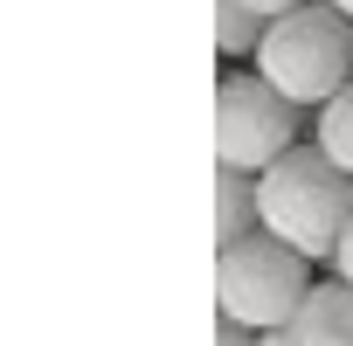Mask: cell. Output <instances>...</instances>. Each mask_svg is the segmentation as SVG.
I'll return each mask as SVG.
<instances>
[{
	"label": "cell",
	"mask_w": 353,
	"mask_h": 346,
	"mask_svg": "<svg viewBox=\"0 0 353 346\" xmlns=\"http://www.w3.org/2000/svg\"><path fill=\"white\" fill-rule=\"evenodd\" d=\"M263 28H270V21L250 8V0H215V49H222V56H236V63L256 56Z\"/></svg>",
	"instance_id": "cell-8"
},
{
	"label": "cell",
	"mask_w": 353,
	"mask_h": 346,
	"mask_svg": "<svg viewBox=\"0 0 353 346\" xmlns=\"http://www.w3.org/2000/svg\"><path fill=\"white\" fill-rule=\"evenodd\" d=\"M250 63H256L291 104L319 111V104L353 77V21H346L339 8H325V0H305V8H291V14H277V21L263 28V42H256Z\"/></svg>",
	"instance_id": "cell-2"
},
{
	"label": "cell",
	"mask_w": 353,
	"mask_h": 346,
	"mask_svg": "<svg viewBox=\"0 0 353 346\" xmlns=\"http://www.w3.org/2000/svg\"><path fill=\"white\" fill-rule=\"evenodd\" d=\"M312 139L325 145V159H339L346 173H353V77L319 104V125H312Z\"/></svg>",
	"instance_id": "cell-7"
},
{
	"label": "cell",
	"mask_w": 353,
	"mask_h": 346,
	"mask_svg": "<svg viewBox=\"0 0 353 346\" xmlns=\"http://www.w3.org/2000/svg\"><path fill=\"white\" fill-rule=\"evenodd\" d=\"M298 118L305 104H291L263 70H229L215 83V166L263 173L270 159L298 145Z\"/></svg>",
	"instance_id": "cell-4"
},
{
	"label": "cell",
	"mask_w": 353,
	"mask_h": 346,
	"mask_svg": "<svg viewBox=\"0 0 353 346\" xmlns=\"http://www.w3.org/2000/svg\"><path fill=\"white\" fill-rule=\"evenodd\" d=\"M291 332H298V346H353V284L346 277L312 284L305 305L291 312Z\"/></svg>",
	"instance_id": "cell-5"
},
{
	"label": "cell",
	"mask_w": 353,
	"mask_h": 346,
	"mask_svg": "<svg viewBox=\"0 0 353 346\" xmlns=\"http://www.w3.org/2000/svg\"><path fill=\"white\" fill-rule=\"evenodd\" d=\"M250 229H263V215H256V173L222 166L215 173V250L222 243H243Z\"/></svg>",
	"instance_id": "cell-6"
},
{
	"label": "cell",
	"mask_w": 353,
	"mask_h": 346,
	"mask_svg": "<svg viewBox=\"0 0 353 346\" xmlns=\"http://www.w3.org/2000/svg\"><path fill=\"white\" fill-rule=\"evenodd\" d=\"M312 291V256H298L291 243H277L270 229H250L243 243L215 250V312L243 318V325H291V312Z\"/></svg>",
	"instance_id": "cell-3"
},
{
	"label": "cell",
	"mask_w": 353,
	"mask_h": 346,
	"mask_svg": "<svg viewBox=\"0 0 353 346\" xmlns=\"http://www.w3.org/2000/svg\"><path fill=\"white\" fill-rule=\"evenodd\" d=\"M325 8H339V14H346V21H353V0H325Z\"/></svg>",
	"instance_id": "cell-13"
},
{
	"label": "cell",
	"mask_w": 353,
	"mask_h": 346,
	"mask_svg": "<svg viewBox=\"0 0 353 346\" xmlns=\"http://www.w3.org/2000/svg\"><path fill=\"white\" fill-rule=\"evenodd\" d=\"M325 270L353 284V222H346V236H339V250H332V263H325Z\"/></svg>",
	"instance_id": "cell-10"
},
{
	"label": "cell",
	"mask_w": 353,
	"mask_h": 346,
	"mask_svg": "<svg viewBox=\"0 0 353 346\" xmlns=\"http://www.w3.org/2000/svg\"><path fill=\"white\" fill-rule=\"evenodd\" d=\"M256 346H298V332H291V325H263V332H256Z\"/></svg>",
	"instance_id": "cell-11"
},
{
	"label": "cell",
	"mask_w": 353,
	"mask_h": 346,
	"mask_svg": "<svg viewBox=\"0 0 353 346\" xmlns=\"http://www.w3.org/2000/svg\"><path fill=\"white\" fill-rule=\"evenodd\" d=\"M250 8H256L263 21H277V14H291V8H305V0H250Z\"/></svg>",
	"instance_id": "cell-12"
},
{
	"label": "cell",
	"mask_w": 353,
	"mask_h": 346,
	"mask_svg": "<svg viewBox=\"0 0 353 346\" xmlns=\"http://www.w3.org/2000/svg\"><path fill=\"white\" fill-rule=\"evenodd\" d=\"M256 215L277 243H291L312 263H332L346 222H353V173L339 159H325V145H291L284 159H270L256 173Z\"/></svg>",
	"instance_id": "cell-1"
},
{
	"label": "cell",
	"mask_w": 353,
	"mask_h": 346,
	"mask_svg": "<svg viewBox=\"0 0 353 346\" xmlns=\"http://www.w3.org/2000/svg\"><path fill=\"white\" fill-rule=\"evenodd\" d=\"M215 346H256V325H243V318H215Z\"/></svg>",
	"instance_id": "cell-9"
}]
</instances>
